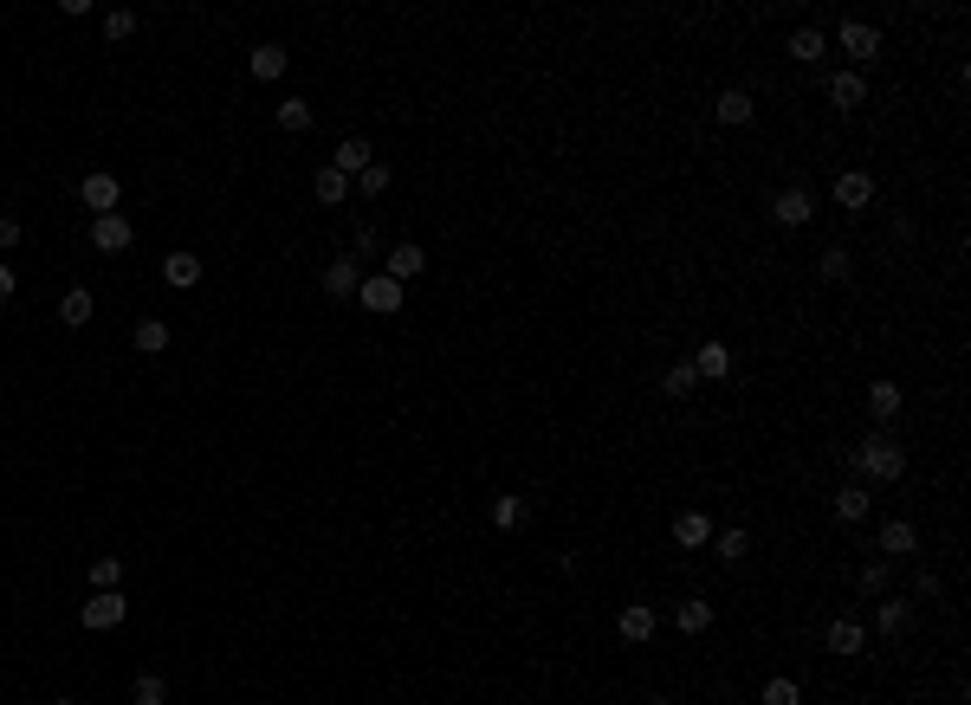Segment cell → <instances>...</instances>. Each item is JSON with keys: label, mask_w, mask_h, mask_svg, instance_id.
<instances>
[{"label": "cell", "mask_w": 971, "mask_h": 705, "mask_svg": "<svg viewBox=\"0 0 971 705\" xmlns=\"http://www.w3.org/2000/svg\"><path fill=\"white\" fill-rule=\"evenodd\" d=\"M169 699V686H162V673H136V686H130V705H162Z\"/></svg>", "instance_id": "cell-31"}, {"label": "cell", "mask_w": 971, "mask_h": 705, "mask_svg": "<svg viewBox=\"0 0 971 705\" xmlns=\"http://www.w3.org/2000/svg\"><path fill=\"white\" fill-rule=\"evenodd\" d=\"M52 705H72V699H52Z\"/></svg>", "instance_id": "cell-43"}, {"label": "cell", "mask_w": 971, "mask_h": 705, "mask_svg": "<svg viewBox=\"0 0 971 705\" xmlns=\"http://www.w3.org/2000/svg\"><path fill=\"white\" fill-rule=\"evenodd\" d=\"M123 583V563L117 557H91V589H117Z\"/></svg>", "instance_id": "cell-38"}, {"label": "cell", "mask_w": 971, "mask_h": 705, "mask_svg": "<svg viewBox=\"0 0 971 705\" xmlns=\"http://www.w3.org/2000/svg\"><path fill=\"white\" fill-rule=\"evenodd\" d=\"M13 292H20V285H13V272H7V259H0V304H7Z\"/></svg>", "instance_id": "cell-41"}, {"label": "cell", "mask_w": 971, "mask_h": 705, "mask_svg": "<svg viewBox=\"0 0 971 705\" xmlns=\"http://www.w3.org/2000/svg\"><path fill=\"white\" fill-rule=\"evenodd\" d=\"M874 628H881V634H907L913 628V608L907 602H881V608H874Z\"/></svg>", "instance_id": "cell-28"}, {"label": "cell", "mask_w": 971, "mask_h": 705, "mask_svg": "<svg viewBox=\"0 0 971 705\" xmlns=\"http://www.w3.org/2000/svg\"><path fill=\"white\" fill-rule=\"evenodd\" d=\"M913 550H920V531H913L907 518H887L881 524V557L894 563V557H913Z\"/></svg>", "instance_id": "cell-13"}, {"label": "cell", "mask_w": 971, "mask_h": 705, "mask_svg": "<svg viewBox=\"0 0 971 705\" xmlns=\"http://www.w3.org/2000/svg\"><path fill=\"white\" fill-rule=\"evenodd\" d=\"M357 285H363V266H357V253H337L331 266H324V298H357Z\"/></svg>", "instance_id": "cell-5"}, {"label": "cell", "mask_w": 971, "mask_h": 705, "mask_svg": "<svg viewBox=\"0 0 971 705\" xmlns=\"http://www.w3.org/2000/svg\"><path fill=\"white\" fill-rule=\"evenodd\" d=\"M900 402H907V395H900V382H874V389H868V414H874V427L894 421Z\"/></svg>", "instance_id": "cell-20"}, {"label": "cell", "mask_w": 971, "mask_h": 705, "mask_svg": "<svg viewBox=\"0 0 971 705\" xmlns=\"http://www.w3.org/2000/svg\"><path fill=\"white\" fill-rule=\"evenodd\" d=\"M130 343H136L143 356H162V350H169V324H162V317H136Z\"/></svg>", "instance_id": "cell-21"}, {"label": "cell", "mask_w": 971, "mask_h": 705, "mask_svg": "<svg viewBox=\"0 0 971 705\" xmlns=\"http://www.w3.org/2000/svg\"><path fill=\"white\" fill-rule=\"evenodd\" d=\"M648 705H674V699H648Z\"/></svg>", "instance_id": "cell-42"}, {"label": "cell", "mask_w": 971, "mask_h": 705, "mask_svg": "<svg viewBox=\"0 0 971 705\" xmlns=\"http://www.w3.org/2000/svg\"><path fill=\"white\" fill-rule=\"evenodd\" d=\"M615 628H622V641H635V647H641V641H654V628H661V615H654L648 602H628Z\"/></svg>", "instance_id": "cell-12"}, {"label": "cell", "mask_w": 971, "mask_h": 705, "mask_svg": "<svg viewBox=\"0 0 971 705\" xmlns=\"http://www.w3.org/2000/svg\"><path fill=\"white\" fill-rule=\"evenodd\" d=\"M382 272H389L395 285H408V279H421V272H428V253H421L415 240H402V246H389V266H382Z\"/></svg>", "instance_id": "cell-9"}, {"label": "cell", "mask_w": 971, "mask_h": 705, "mask_svg": "<svg viewBox=\"0 0 971 705\" xmlns=\"http://www.w3.org/2000/svg\"><path fill=\"white\" fill-rule=\"evenodd\" d=\"M719 123H732V130H738V123H751V110H758V104H751V91H738V85H726V91H719Z\"/></svg>", "instance_id": "cell-24"}, {"label": "cell", "mask_w": 971, "mask_h": 705, "mask_svg": "<svg viewBox=\"0 0 971 705\" xmlns=\"http://www.w3.org/2000/svg\"><path fill=\"white\" fill-rule=\"evenodd\" d=\"M91 246H98V253H130V246H136V227L123 214H98V220H91Z\"/></svg>", "instance_id": "cell-6"}, {"label": "cell", "mask_w": 971, "mask_h": 705, "mask_svg": "<svg viewBox=\"0 0 971 705\" xmlns=\"http://www.w3.org/2000/svg\"><path fill=\"white\" fill-rule=\"evenodd\" d=\"M78 201H85L91 207V220H98V214H117V201H123V188H117V175H85V182H78Z\"/></svg>", "instance_id": "cell-7"}, {"label": "cell", "mask_w": 971, "mask_h": 705, "mask_svg": "<svg viewBox=\"0 0 971 705\" xmlns=\"http://www.w3.org/2000/svg\"><path fill=\"white\" fill-rule=\"evenodd\" d=\"M823 46H829V33H823V26H797V33H790V59H803V65H816V59H823Z\"/></svg>", "instance_id": "cell-26"}, {"label": "cell", "mask_w": 971, "mask_h": 705, "mask_svg": "<svg viewBox=\"0 0 971 705\" xmlns=\"http://www.w3.org/2000/svg\"><path fill=\"white\" fill-rule=\"evenodd\" d=\"M829 104H836V110H861V104H868V78H861V72H836V78H829Z\"/></svg>", "instance_id": "cell-16"}, {"label": "cell", "mask_w": 971, "mask_h": 705, "mask_svg": "<svg viewBox=\"0 0 971 705\" xmlns=\"http://www.w3.org/2000/svg\"><path fill=\"white\" fill-rule=\"evenodd\" d=\"M674 544H687V550L713 544V518H706V511H680V518H674Z\"/></svg>", "instance_id": "cell-17"}, {"label": "cell", "mask_w": 971, "mask_h": 705, "mask_svg": "<svg viewBox=\"0 0 971 705\" xmlns=\"http://www.w3.org/2000/svg\"><path fill=\"white\" fill-rule=\"evenodd\" d=\"M123 615H130V602L117 596V589H98L85 608H78V621H85L91 634H104V628H123Z\"/></svg>", "instance_id": "cell-3"}, {"label": "cell", "mask_w": 971, "mask_h": 705, "mask_svg": "<svg viewBox=\"0 0 971 705\" xmlns=\"http://www.w3.org/2000/svg\"><path fill=\"white\" fill-rule=\"evenodd\" d=\"M887 576H894V570H887V557L861 563V576H855V583H861V596H887Z\"/></svg>", "instance_id": "cell-32"}, {"label": "cell", "mask_w": 971, "mask_h": 705, "mask_svg": "<svg viewBox=\"0 0 971 705\" xmlns=\"http://www.w3.org/2000/svg\"><path fill=\"white\" fill-rule=\"evenodd\" d=\"M816 272H823V279H829V285H842V279H849V272H855V259H849V246H829V253H823V259H816Z\"/></svg>", "instance_id": "cell-30"}, {"label": "cell", "mask_w": 971, "mask_h": 705, "mask_svg": "<svg viewBox=\"0 0 971 705\" xmlns=\"http://www.w3.org/2000/svg\"><path fill=\"white\" fill-rule=\"evenodd\" d=\"M836 201L849 207V214H861V207L874 201V175H868V169H849V175H836Z\"/></svg>", "instance_id": "cell-15"}, {"label": "cell", "mask_w": 971, "mask_h": 705, "mask_svg": "<svg viewBox=\"0 0 971 705\" xmlns=\"http://www.w3.org/2000/svg\"><path fill=\"white\" fill-rule=\"evenodd\" d=\"M285 65H292V52H285L279 39H266V46H253V59H246V72H253L259 85H272V78H285Z\"/></svg>", "instance_id": "cell-8"}, {"label": "cell", "mask_w": 971, "mask_h": 705, "mask_svg": "<svg viewBox=\"0 0 971 705\" xmlns=\"http://www.w3.org/2000/svg\"><path fill=\"white\" fill-rule=\"evenodd\" d=\"M855 473H861V486H894V479L907 473V453H900V440H887L881 427H874V434L855 447Z\"/></svg>", "instance_id": "cell-1"}, {"label": "cell", "mask_w": 971, "mask_h": 705, "mask_svg": "<svg viewBox=\"0 0 971 705\" xmlns=\"http://www.w3.org/2000/svg\"><path fill=\"white\" fill-rule=\"evenodd\" d=\"M531 505L518 499V492H505V499H492V531H525Z\"/></svg>", "instance_id": "cell-22"}, {"label": "cell", "mask_w": 971, "mask_h": 705, "mask_svg": "<svg viewBox=\"0 0 971 705\" xmlns=\"http://www.w3.org/2000/svg\"><path fill=\"white\" fill-rule=\"evenodd\" d=\"M311 195H318L324 207H337V201H344V195H350V175H337V169H331V162H324V169H318V175H311Z\"/></svg>", "instance_id": "cell-27"}, {"label": "cell", "mask_w": 971, "mask_h": 705, "mask_svg": "<svg viewBox=\"0 0 971 705\" xmlns=\"http://www.w3.org/2000/svg\"><path fill=\"white\" fill-rule=\"evenodd\" d=\"M59 317H65L72 330H78V324H91V292H85V285H72V292L59 298Z\"/></svg>", "instance_id": "cell-29"}, {"label": "cell", "mask_w": 971, "mask_h": 705, "mask_svg": "<svg viewBox=\"0 0 971 705\" xmlns=\"http://www.w3.org/2000/svg\"><path fill=\"white\" fill-rule=\"evenodd\" d=\"M823 647H829V654H861V647H868V628L849 621V615H836V621H829V634H823Z\"/></svg>", "instance_id": "cell-14"}, {"label": "cell", "mask_w": 971, "mask_h": 705, "mask_svg": "<svg viewBox=\"0 0 971 705\" xmlns=\"http://www.w3.org/2000/svg\"><path fill=\"white\" fill-rule=\"evenodd\" d=\"M842 46H849V59H861V65H868V59H881V33H874V26L868 20H842Z\"/></svg>", "instance_id": "cell-10"}, {"label": "cell", "mask_w": 971, "mask_h": 705, "mask_svg": "<svg viewBox=\"0 0 971 705\" xmlns=\"http://www.w3.org/2000/svg\"><path fill=\"white\" fill-rule=\"evenodd\" d=\"M713 550H719L726 563H738V557H751V537H745V531L732 524V531H719V537H713Z\"/></svg>", "instance_id": "cell-36"}, {"label": "cell", "mask_w": 971, "mask_h": 705, "mask_svg": "<svg viewBox=\"0 0 971 705\" xmlns=\"http://www.w3.org/2000/svg\"><path fill=\"white\" fill-rule=\"evenodd\" d=\"M136 33V13L130 7H117V13H104V39H111V46H123V39Z\"/></svg>", "instance_id": "cell-37"}, {"label": "cell", "mask_w": 971, "mask_h": 705, "mask_svg": "<svg viewBox=\"0 0 971 705\" xmlns=\"http://www.w3.org/2000/svg\"><path fill=\"white\" fill-rule=\"evenodd\" d=\"M350 188H363V195H389V188H395L389 162H369V169H363V175H357V182H350Z\"/></svg>", "instance_id": "cell-34"}, {"label": "cell", "mask_w": 971, "mask_h": 705, "mask_svg": "<svg viewBox=\"0 0 971 705\" xmlns=\"http://www.w3.org/2000/svg\"><path fill=\"white\" fill-rule=\"evenodd\" d=\"M357 298H363V311H376V317H395V311H402V298H408V285H395L389 272H363Z\"/></svg>", "instance_id": "cell-2"}, {"label": "cell", "mask_w": 971, "mask_h": 705, "mask_svg": "<svg viewBox=\"0 0 971 705\" xmlns=\"http://www.w3.org/2000/svg\"><path fill=\"white\" fill-rule=\"evenodd\" d=\"M7 246H20V220L0 214V253H7Z\"/></svg>", "instance_id": "cell-40"}, {"label": "cell", "mask_w": 971, "mask_h": 705, "mask_svg": "<svg viewBox=\"0 0 971 705\" xmlns=\"http://www.w3.org/2000/svg\"><path fill=\"white\" fill-rule=\"evenodd\" d=\"M758 705H803V693H797V680H764V693H758Z\"/></svg>", "instance_id": "cell-33"}, {"label": "cell", "mask_w": 971, "mask_h": 705, "mask_svg": "<svg viewBox=\"0 0 971 705\" xmlns=\"http://www.w3.org/2000/svg\"><path fill=\"white\" fill-rule=\"evenodd\" d=\"M693 376H700V382L732 376V350H726V343H700V356H693Z\"/></svg>", "instance_id": "cell-18"}, {"label": "cell", "mask_w": 971, "mask_h": 705, "mask_svg": "<svg viewBox=\"0 0 971 705\" xmlns=\"http://www.w3.org/2000/svg\"><path fill=\"white\" fill-rule=\"evenodd\" d=\"M162 279H169L175 292H188V285H201V259L195 253H169L162 259Z\"/></svg>", "instance_id": "cell-23"}, {"label": "cell", "mask_w": 971, "mask_h": 705, "mask_svg": "<svg viewBox=\"0 0 971 705\" xmlns=\"http://www.w3.org/2000/svg\"><path fill=\"white\" fill-rule=\"evenodd\" d=\"M674 628L680 634H706V628H713V602H700V596H693V602H674Z\"/></svg>", "instance_id": "cell-25"}, {"label": "cell", "mask_w": 971, "mask_h": 705, "mask_svg": "<svg viewBox=\"0 0 971 705\" xmlns=\"http://www.w3.org/2000/svg\"><path fill=\"white\" fill-rule=\"evenodd\" d=\"M868 505H874V492L861 486V479H849V486L836 492V518L842 524H861V518H868Z\"/></svg>", "instance_id": "cell-19"}, {"label": "cell", "mask_w": 971, "mask_h": 705, "mask_svg": "<svg viewBox=\"0 0 971 705\" xmlns=\"http://www.w3.org/2000/svg\"><path fill=\"white\" fill-rule=\"evenodd\" d=\"M369 162H376V149H369V136H344V143H337V156H331V169L357 182V175L369 169Z\"/></svg>", "instance_id": "cell-11"}, {"label": "cell", "mask_w": 971, "mask_h": 705, "mask_svg": "<svg viewBox=\"0 0 971 705\" xmlns=\"http://www.w3.org/2000/svg\"><path fill=\"white\" fill-rule=\"evenodd\" d=\"M693 382H700V376H693V363H674V369L661 376V395H687Z\"/></svg>", "instance_id": "cell-39"}, {"label": "cell", "mask_w": 971, "mask_h": 705, "mask_svg": "<svg viewBox=\"0 0 971 705\" xmlns=\"http://www.w3.org/2000/svg\"><path fill=\"white\" fill-rule=\"evenodd\" d=\"M279 130H292V136L311 130V104H305V98H285V104H279Z\"/></svg>", "instance_id": "cell-35"}, {"label": "cell", "mask_w": 971, "mask_h": 705, "mask_svg": "<svg viewBox=\"0 0 971 705\" xmlns=\"http://www.w3.org/2000/svg\"><path fill=\"white\" fill-rule=\"evenodd\" d=\"M810 214H816L810 188H777V195H771V220H777V227H810Z\"/></svg>", "instance_id": "cell-4"}]
</instances>
